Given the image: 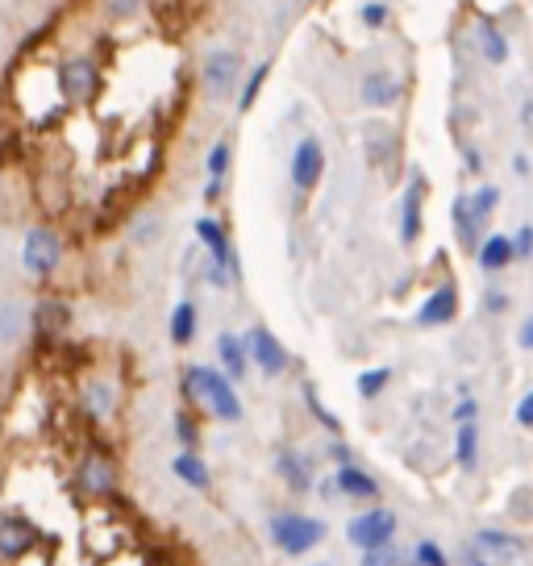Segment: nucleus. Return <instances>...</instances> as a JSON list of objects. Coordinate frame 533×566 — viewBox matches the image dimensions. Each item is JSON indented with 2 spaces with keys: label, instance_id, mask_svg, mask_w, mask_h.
<instances>
[{
  "label": "nucleus",
  "instance_id": "0eeeda50",
  "mask_svg": "<svg viewBox=\"0 0 533 566\" xmlns=\"http://www.w3.org/2000/svg\"><path fill=\"white\" fill-rule=\"evenodd\" d=\"M396 513L391 509H367V513H358L351 525H346V542L358 549H375V546H391V537H396Z\"/></svg>",
  "mask_w": 533,
  "mask_h": 566
},
{
  "label": "nucleus",
  "instance_id": "c85d7f7f",
  "mask_svg": "<svg viewBox=\"0 0 533 566\" xmlns=\"http://www.w3.org/2000/svg\"><path fill=\"white\" fill-rule=\"evenodd\" d=\"M230 159H233L230 138H217L213 146H209V159H205V176H209V179H226V176H230Z\"/></svg>",
  "mask_w": 533,
  "mask_h": 566
},
{
  "label": "nucleus",
  "instance_id": "39448f33",
  "mask_svg": "<svg viewBox=\"0 0 533 566\" xmlns=\"http://www.w3.org/2000/svg\"><path fill=\"white\" fill-rule=\"evenodd\" d=\"M21 263L34 280H51L59 263H63V238L51 226H38L25 233V247H21Z\"/></svg>",
  "mask_w": 533,
  "mask_h": 566
},
{
  "label": "nucleus",
  "instance_id": "9d476101",
  "mask_svg": "<svg viewBox=\"0 0 533 566\" xmlns=\"http://www.w3.org/2000/svg\"><path fill=\"white\" fill-rule=\"evenodd\" d=\"M42 542V533L21 516H0V563H18Z\"/></svg>",
  "mask_w": 533,
  "mask_h": 566
},
{
  "label": "nucleus",
  "instance_id": "1a4fd4ad",
  "mask_svg": "<svg viewBox=\"0 0 533 566\" xmlns=\"http://www.w3.org/2000/svg\"><path fill=\"white\" fill-rule=\"evenodd\" d=\"M400 96H405V80L388 67L367 71L363 84H358V101L367 108H391V105H400Z\"/></svg>",
  "mask_w": 533,
  "mask_h": 566
},
{
  "label": "nucleus",
  "instance_id": "c756f323",
  "mask_svg": "<svg viewBox=\"0 0 533 566\" xmlns=\"http://www.w3.org/2000/svg\"><path fill=\"white\" fill-rule=\"evenodd\" d=\"M388 384H391V367H372V371L358 375V396H363V400H375V396H384Z\"/></svg>",
  "mask_w": 533,
  "mask_h": 566
},
{
  "label": "nucleus",
  "instance_id": "49530a36",
  "mask_svg": "<svg viewBox=\"0 0 533 566\" xmlns=\"http://www.w3.org/2000/svg\"><path fill=\"white\" fill-rule=\"evenodd\" d=\"M313 566H330V563H313Z\"/></svg>",
  "mask_w": 533,
  "mask_h": 566
},
{
  "label": "nucleus",
  "instance_id": "f8f14e48",
  "mask_svg": "<svg viewBox=\"0 0 533 566\" xmlns=\"http://www.w3.org/2000/svg\"><path fill=\"white\" fill-rule=\"evenodd\" d=\"M421 205H426V176L412 171L405 200H400V247H417V238H421Z\"/></svg>",
  "mask_w": 533,
  "mask_h": 566
},
{
  "label": "nucleus",
  "instance_id": "473e14b6",
  "mask_svg": "<svg viewBox=\"0 0 533 566\" xmlns=\"http://www.w3.org/2000/svg\"><path fill=\"white\" fill-rule=\"evenodd\" d=\"M176 438L184 450H196V442H200V429H196L192 412H176Z\"/></svg>",
  "mask_w": 533,
  "mask_h": 566
},
{
  "label": "nucleus",
  "instance_id": "5701e85b",
  "mask_svg": "<svg viewBox=\"0 0 533 566\" xmlns=\"http://www.w3.org/2000/svg\"><path fill=\"white\" fill-rule=\"evenodd\" d=\"M454 462H459L462 471H475V462H480V424L475 421L459 424V433H454Z\"/></svg>",
  "mask_w": 533,
  "mask_h": 566
},
{
  "label": "nucleus",
  "instance_id": "cd10ccee",
  "mask_svg": "<svg viewBox=\"0 0 533 566\" xmlns=\"http://www.w3.org/2000/svg\"><path fill=\"white\" fill-rule=\"evenodd\" d=\"M34 325H38V334H59L63 325H67V304L63 301H42L38 304V317H34Z\"/></svg>",
  "mask_w": 533,
  "mask_h": 566
},
{
  "label": "nucleus",
  "instance_id": "4468645a",
  "mask_svg": "<svg viewBox=\"0 0 533 566\" xmlns=\"http://www.w3.org/2000/svg\"><path fill=\"white\" fill-rule=\"evenodd\" d=\"M275 475L284 479L292 492H313V483H317V471H313V459L296 450V446H284L280 454H275Z\"/></svg>",
  "mask_w": 533,
  "mask_h": 566
},
{
  "label": "nucleus",
  "instance_id": "ddd939ff",
  "mask_svg": "<svg viewBox=\"0 0 533 566\" xmlns=\"http://www.w3.org/2000/svg\"><path fill=\"white\" fill-rule=\"evenodd\" d=\"M471 546L480 549L483 558L492 566H513L521 554H525V542L516 537V533H504V530H480L475 533V542Z\"/></svg>",
  "mask_w": 533,
  "mask_h": 566
},
{
  "label": "nucleus",
  "instance_id": "a19ab883",
  "mask_svg": "<svg viewBox=\"0 0 533 566\" xmlns=\"http://www.w3.org/2000/svg\"><path fill=\"white\" fill-rule=\"evenodd\" d=\"M516 346H521V350H533V313L521 321V329H516Z\"/></svg>",
  "mask_w": 533,
  "mask_h": 566
},
{
  "label": "nucleus",
  "instance_id": "a878e982",
  "mask_svg": "<svg viewBox=\"0 0 533 566\" xmlns=\"http://www.w3.org/2000/svg\"><path fill=\"white\" fill-rule=\"evenodd\" d=\"M266 75H271V63H259V67L242 75V84H238V113H250L254 101H259V92H263Z\"/></svg>",
  "mask_w": 533,
  "mask_h": 566
},
{
  "label": "nucleus",
  "instance_id": "412c9836",
  "mask_svg": "<svg viewBox=\"0 0 533 566\" xmlns=\"http://www.w3.org/2000/svg\"><path fill=\"white\" fill-rule=\"evenodd\" d=\"M171 471H176L179 483H188V488H196V492H205V488L213 483L209 467H205V459H200L196 450H179L176 459H171Z\"/></svg>",
  "mask_w": 533,
  "mask_h": 566
},
{
  "label": "nucleus",
  "instance_id": "423d86ee",
  "mask_svg": "<svg viewBox=\"0 0 533 566\" xmlns=\"http://www.w3.org/2000/svg\"><path fill=\"white\" fill-rule=\"evenodd\" d=\"M321 176H325V142L317 134H309V138L296 142V150H292V163H288V179H292V188L301 196L317 192Z\"/></svg>",
  "mask_w": 533,
  "mask_h": 566
},
{
  "label": "nucleus",
  "instance_id": "393cba45",
  "mask_svg": "<svg viewBox=\"0 0 533 566\" xmlns=\"http://www.w3.org/2000/svg\"><path fill=\"white\" fill-rule=\"evenodd\" d=\"M450 221H454V233H459V247L462 250H475L480 247L483 230L471 221V212H467V196H454V205H450Z\"/></svg>",
  "mask_w": 533,
  "mask_h": 566
},
{
  "label": "nucleus",
  "instance_id": "aec40b11",
  "mask_svg": "<svg viewBox=\"0 0 533 566\" xmlns=\"http://www.w3.org/2000/svg\"><path fill=\"white\" fill-rule=\"evenodd\" d=\"M217 358H221V371L230 375V379H242L250 371L247 346H242L238 334H217Z\"/></svg>",
  "mask_w": 533,
  "mask_h": 566
},
{
  "label": "nucleus",
  "instance_id": "a18cd8bd",
  "mask_svg": "<svg viewBox=\"0 0 533 566\" xmlns=\"http://www.w3.org/2000/svg\"><path fill=\"white\" fill-rule=\"evenodd\" d=\"M513 171L516 176H530V159H525V155H513Z\"/></svg>",
  "mask_w": 533,
  "mask_h": 566
},
{
  "label": "nucleus",
  "instance_id": "b1692460",
  "mask_svg": "<svg viewBox=\"0 0 533 566\" xmlns=\"http://www.w3.org/2000/svg\"><path fill=\"white\" fill-rule=\"evenodd\" d=\"M500 209V188L497 184H480V188H475V192H467V212H471V221H475V226H488V217H492V212Z\"/></svg>",
  "mask_w": 533,
  "mask_h": 566
},
{
  "label": "nucleus",
  "instance_id": "20e7f679",
  "mask_svg": "<svg viewBox=\"0 0 533 566\" xmlns=\"http://www.w3.org/2000/svg\"><path fill=\"white\" fill-rule=\"evenodd\" d=\"M242 54L233 46H213L200 63V84H205V96L209 101H230L238 84H242Z\"/></svg>",
  "mask_w": 533,
  "mask_h": 566
},
{
  "label": "nucleus",
  "instance_id": "f704fd0d",
  "mask_svg": "<svg viewBox=\"0 0 533 566\" xmlns=\"http://www.w3.org/2000/svg\"><path fill=\"white\" fill-rule=\"evenodd\" d=\"M358 566H400V554H396V546L363 549V563H358Z\"/></svg>",
  "mask_w": 533,
  "mask_h": 566
},
{
  "label": "nucleus",
  "instance_id": "37998d69",
  "mask_svg": "<svg viewBox=\"0 0 533 566\" xmlns=\"http://www.w3.org/2000/svg\"><path fill=\"white\" fill-rule=\"evenodd\" d=\"M462 566H492L475 546H462Z\"/></svg>",
  "mask_w": 533,
  "mask_h": 566
},
{
  "label": "nucleus",
  "instance_id": "2eb2a0df",
  "mask_svg": "<svg viewBox=\"0 0 533 566\" xmlns=\"http://www.w3.org/2000/svg\"><path fill=\"white\" fill-rule=\"evenodd\" d=\"M92 88H96V63H92V59L75 54V59H67V63L59 67V92H63L67 101H88Z\"/></svg>",
  "mask_w": 533,
  "mask_h": 566
},
{
  "label": "nucleus",
  "instance_id": "7ed1b4c3",
  "mask_svg": "<svg viewBox=\"0 0 533 566\" xmlns=\"http://www.w3.org/2000/svg\"><path fill=\"white\" fill-rule=\"evenodd\" d=\"M330 525L317 521V516H304V513H275L271 516V542L284 549V554H309L325 542Z\"/></svg>",
  "mask_w": 533,
  "mask_h": 566
},
{
  "label": "nucleus",
  "instance_id": "79ce46f5",
  "mask_svg": "<svg viewBox=\"0 0 533 566\" xmlns=\"http://www.w3.org/2000/svg\"><path fill=\"white\" fill-rule=\"evenodd\" d=\"M330 459L338 462V467H342V462H355V450H351L346 442H334V446H330Z\"/></svg>",
  "mask_w": 533,
  "mask_h": 566
},
{
  "label": "nucleus",
  "instance_id": "72a5a7b5",
  "mask_svg": "<svg viewBox=\"0 0 533 566\" xmlns=\"http://www.w3.org/2000/svg\"><path fill=\"white\" fill-rule=\"evenodd\" d=\"M304 400H309V412H313V417H317V421L325 424L330 433H338V421L325 412V405H321V396H317V388H313V384H304Z\"/></svg>",
  "mask_w": 533,
  "mask_h": 566
},
{
  "label": "nucleus",
  "instance_id": "7c9ffc66",
  "mask_svg": "<svg viewBox=\"0 0 533 566\" xmlns=\"http://www.w3.org/2000/svg\"><path fill=\"white\" fill-rule=\"evenodd\" d=\"M412 563H417V566H450V554H446L438 542L421 537V542L412 546Z\"/></svg>",
  "mask_w": 533,
  "mask_h": 566
},
{
  "label": "nucleus",
  "instance_id": "bb28decb",
  "mask_svg": "<svg viewBox=\"0 0 533 566\" xmlns=\"http://www.w3.org/2000/svg\"><path fill=\"white\" fill-rule=\"evenodd\" d=\"M196 304L192 301H179L176 304V313H171V342H176V346H188V342H192L196 337Z\"/></svg>",
  "mask_w": 533,
  "mask_h": 566
},
{
  "label": "nucleus",
  "instance_id": "9b49d317",
  "mask_svg": "<svg viewBox=\"0 0 533 566\" xmlns=\"http://www.w3.org/2000/svg\"><path fill=\"white\" fill-rule=\"evenodd\" d=\"M454 317H459V287H454V283H438L426 301H421V308H417V325H421V329L450 325Z\"/></svg>",
  "mask_w": 533,
  "mask_h": 566
},
{
  "label": "nucleus",
  "instance_id": "6ab92c4d",
  "mask_svg": "<svg viewBox=\"0 0 533 566\" xmlns=\"http://www.w3.org/2000/svg\"><path fill=\"white\" fill-rule=\"evenodd\" d=\"M334 483H338V492L351 495V500H375V495H379V483H375L358 462H342V467H334Z\"/></svg>",
  "mask_w": 533,
  "mask_h": 566
},
{
  "label": "nucleus",
  "instance_id": "58836bf2",
  "mask_svg": "<svg viewBox=\"0 0 533 566\" xmlns=\"http://www.w3.org/2000/svg\"><path fill=\"white\" fill-rule=\"evenodd\" d=\"M516 424H521V429H533V391H525V396L516 400Z\"/></svg>",
  "mask_w": 533,
  "mask_h": 566
},
{
  "label": "nucleus",
  "instance_id": "f3484780",
  "mask_svg": "<svg viewBox=\"0 0 533 566\" xmlns=\"http://www.w3.org/2000/svg\"><path fill=\"white\" fill-rule=\"evenodd\" d=\"M475 263H480L483 275H500L504 266H513L516 263L513 238H509V233H488V238H480V247H475Z\"/></svg>",
  "mask_w": 533,
  "mask_h": 566
},
{
  "label": "nucleus",
  "instance_id": "2f4dec72",
  "mask_svg": "<svg viewBox=\"0 0 533 566\" xmlns=\"http://www.w3.org/2000/svg\"><path fill=\"white\" fill-rule=\"evenodd\" d=\"M391 18V9H388V0H367L363 9H358V21L367 25V30H384Z\"/></svg>",
  "mask_w": 533,
  "mask_h": 566
},
{
  "label": "nucleus",
  "instance_id": "f03ea898",
  "mask_svg": "<svg viewBox=\"0 0 533 566\" xmlns=\"http://www.w3.org/2000/svg\"><path fill=\"white\" fill-rule=\"evenodd\" d=\"M196 238H200V247L209 250V266H205V280L213 283V287H230L238 283V254H233V242H230V230L217 221V217H200L196 221Z\"/></svg>",
  "mask_w": 533,
  "mask_h": 566
},
{
  "label": "nucleus",
  "instance_id": "4be33fe9",
  "mask_svg": "<svg viewBox=\"0 0 533 566\" xmlns=\"http://www.w3.org/2000/svg\"><path fill=\"white\" fill-rule=\"evenodd\" d=\"M84 408H88L96 421L113 417V412H117V388H113V384H105V379H92V384H84Z\"/></svg>",
  "mask_w": 533,
  "mask_h": 566
},
{
  "label": "nucleus",
  "instance_id": "ea45409f",
  "mask_svg": "<svg viewBox=\"0 0 533 566\" xmlns=\"http://www.w3.org/2000/svg\"><path fill=\"white\" fill-rule=\"evenodd\" d=\"M143 9V0H108V13L113 18H134Z\"/></svg>",
  "mask_w": 533,
  "mask_h": 566
},
{
  "label": "nucleus",
  "instance_id": "dca6fc26",
  "mask_svg": "<svg viewBox=\"0 0 533 566\" xmlns=\"http://www.w3.org/2000/svg\"><path fill=\"white\" fill-rule=\"evenodd\" d=\"M471 42H475V51H480L483 63H492V67H504L509 63V38H504V30H500L492 18H475V25H471Z\"/></svg>",
  "mask_w": 533,
  "mask_h": 566
},
{
  "label": "nucleus",
  "instance_id": "6e6552de",
  "mask_svg": "<svg viewBox=\"0 0 533 566\" xmlns=\"http://www.w3.org/2000/svg\"><path fill=\"white\" fill-rule=\"evenodd\" d=\"M242 346H247L250 367H259L263 375H284L288 371L284 342L271 334L266 325H254V329H247V334H242Z\"/></svg>",
  "mask_w": 533,
  "mask_h": 566
},
{
  "label": "nucleus",
  "instance_id": "a211bd4d",
  "mask_svg": "<svg viewBox=\"0 0 533 566\" xmlns=\"http://www.w3.org/2000/svg\"><path fill=\"white\" fill-rule=\"evenodd\" d=\"M80 488L88 495H108L113 488H117V467L108 459H101V454H92V459L80 462Z\"/></svg>",
  "mask_w": 533,
  "mask_h": 566
},
{
  "label": "nucleus",
  "instance_id": "c03bdc74",
  "mask_svg": "<svg viewBox=\"0 0 533 566\" xmlns=\"http://www.w3.org/2000/svg\"><path fill=\"white\" fill-rule=\"evenodd\" d=\"M317 492L321 495H325V500H338V483H334V475H330V479H321V483H317Z\"/></svg>",
  "mask_w": 533,
  "mask_h": 566
},
{
  "label": "nucleus",
  "instance_id": "f257e3e1",
  "mask_svg": "<svg viewBox=\"0 0 533 566\" xmlns=\"http://www.w3.org/2000/svg\"><path fill=\"white\" fill-rule=\"evenodd\" d=\"M179 391L188 400H196L205 412H213L217 421H242V400H238L233 379L226 371L192 363V367H184V375H179Z\"/></svg>",
  "mask_w": 533,
  "mask_h": 566
},
{
  "label": "nucleus",
  "instance_id": "e433bc0d",
  "mask_svg": "<svg viewBox=\"0 0 533 566\" xmlns=\"http://www.w3.org/2000/svg\"><path fill=\"white\" fill-rule=\"evenodd\" d=\"M480 417V400H471V396H462L459 405L450 408V421L462 424V421H475Z\"/></svg>",
  "mask_w": 533,
  "mask_h": 566
},
{
  "label": "nucleus",
  "instance_id": "4c0bfd02",
  "mask_svg": "<svg viewBox=\"0 0 533 566\" xmlns=\"http://www.w3.org/2000/svg\"><path fill=\"white\" fill-rule=\"evenodd\" d=\"M483 313H492V317H500V313H509V292H500V287H492V292H483Z\"/></svg>",
  "mask_w": 533,
  "mask_h": 566
},
{
  "label": "nucleus",
  "instance_id": "c9c22d12",
  "mask_svg": "<svg viewBox=\"0 0 533 566\" xmlns=\"http://www.w3.org/2000/svg\"><path fill=\"white\" fill-rule=\"evenodd\" d=\"M513 254L525 263V259H533V226H521V230L513 233Z\"/></svg>",
  "mask_w": 533,
  "mask_h": 566
}]
</instances>
